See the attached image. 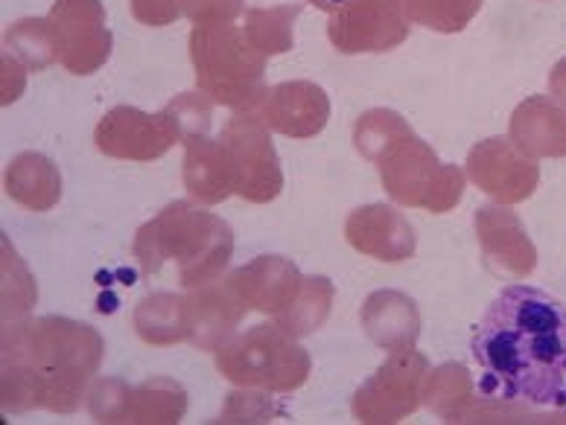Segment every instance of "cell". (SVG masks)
<instances>
[{"instance_id":"cell-1","label":"cell","mask_w":566,"mask_h":425,"mask_svg":"<svg viewBox=\"0 0 566 425\" xmlns=\"http://www.w3.org/2000/svg\"><path fill=\"white\" fill-rule=\"evenodd\" d=\"M485 387L502 400L566 405V304L534 286H509L488 306L473 341Z\"/></svg>"},{"instance_id":"cell-2","label":"cell","mask_w":566,"mask_h":425,"mask_svg":"<svg viewBox=\"0 0 566 425\" xmlns=\"http://www.w3.org/2000/svg\"><path fill=\"white\" fill-rule=\"evenodd\" d=\"M356 149L377 163L386 193L406 208H427L429 213L453 210L464 193V172L447 167L436 152L415 137L409 123L389 108L363 114L354 131Z\"/></svg>"},{"instance_id":"cell-3","label":"cell","mask_w":566,"mask_h":425,"mask_svg":"<svg viewBox=\"0 0 566 425\" xmlns=\"http://www.w3.org/2000/svg\"><path fill=\"white\" fill-rule=\"evenodd\" d=\"M231 231L222 219L187 201H176L138 231L135 254L144 272H158L167 259H178L185 286H202L217 277L231 257Z\"/></svg>"},{"instance_id":"cell-4","label":"cell","mask_w":566,"mask_h":425,"mask_svg":"<svg viewBox=\"0 0 566 425\" xmlns=\"http://www.w3.org/2000/svg\"><path fill=\"white\" fill-rule=\"evenodd\" d=\"M266 59L234 24L196 26L190 33V62L208 99L243 111L266 94Z\"/></svg>"},{"instance_id":"cell-5","label":"cell","mask_w":566,"mask_h":425,"mask_svg":"<svg viewBox=\"0 0 566 425\" xmlns=\"http://www.w3.org/2000/svg\"><path fill=\"white\" fill-rule=\"evenodd\" d=\"M222 152H226L228 176L234 184V193L254 204H266L277 199L283 190V172L277 163L275 146L269 140V126L260 120L254 108L234 111L219 135Z\"/></svg>"},{"instance_id":"cell-6","label":"cell","mask_w":566,"mask_h":425,"mask_svg":"<svg viewBox=\"0 0 566 425\" xmlns=\"http://www.w3.org/2000/svg\"><path fill=\"white\" fill-rule=\"evenodd\" d=\"M185 137L176 103L161 114H144L132 105H117L97 123L94 144L117 161H155Z\"/></svg>"},{"instance_id":"cell-7","label":"cell","mask_w":566,"mask_h":425,"mask_svg":"<svg viewBox=\"0 0 566 425\" xmlns=\"http://www.w3.org/2000/svg\"><path fill=\"white\" fill-rule=\"evenodd\" d=\"M219 368L231 382L240 385H269L277 391H292L298 382L283 376V370H290L292 376L307 379L310 361L301 353V347L290 344L275 327H258L254 332L237 341L219 353Z\"/></svg>"},{"instance_id":"cell-8","label":"cell","mask_w":566,"mask_h":425,"mask_svg":"<svg viewBox=\"0 0 566 425\" xmlns=\"http://www.w3.org/2000/svg\"><path fill=\"white\" fill-rule=\"evenodd\" d=\"M48 30L56 62H62L73 76H88L106 65L112 33L99 0H56L48 15Z\"/></svg>"},{"instance_id":"cell-9","label":"cell","mask_w":566,"mask_h":425,"mask_svg":"<svg viewBox=\"0 0 566 425\" xmlns=\"http://www.w3.org/2000/svg\"><path fill=\"white\" fill-rule=\"evenodd\" d=\"M409 35L403 0H348L331 15L327 39L339 53H386Z\"/></svg>"},{"instance_id":"cell-10","label":"cell","mask_w":566,"mask_h":425,"mask_svg":"<svg viewBox=\"0 0 566 425\" xmlns=\"http://www.w3.org/2000/svg\"><path fill=\"white\" fill-rule=\"evenodd\" d=\"M468 176L473 184L502 204H517L541 184V167L505 137H488L468 155Z\"/></svg>"},{"instance_id":"cell-11","label":"cell","mask_w":566,"mask_h":425,"mask_svg":"<svg viewBox=\"0 0 566 425\" xmlns=\"http://www.w3.org/2000/svg\"><path fill=\"white\" fill-rule=\"evenodd\" d=\"M251 108L260 114V120L269 129L295 140L318 135L331 117V99L313 82H283L277 88L266 91Z\"/></svg>"},{"instance_id":"cell-12","label":"cell","mask_w":566,"mask_h":425,"mask_svg":"<svg viewBox=\"0 0 566 425\" xmlns=\"http://www.w3.org/2000/svg\"><path fill=\"white\" fill-rule=\"evenodd\" d=\"M476 233L491 272L526 277L534 268L537 251H534L532 240L526 236V227L514 210L482 208L476 213Z\"/></svg>"},{"instance_id":"cell-13","label":"cell","mask_w":566,"mask_h":425,"mask_svg":"<svg viewBox=\"0 0 566 425\" xmlns=\"http://www.w3.org/2000/svg\"><path fill=\"white\" fill-rule=\"evenodd\" d=\"M511 144L528 158H566V105L528 97L511 114Z\"/></svg>"},{"instance_id":"cell-14","label":"cell","mask_w":566,"mask_h":425,"mask_svg":"<svg viewBox=\"0 0 566 425\" xmlns=\"http://www.w3.org/2000/svg\"><path fill=\"white\" fill-rule=\"evenodd\" d=\"M348 242L356 251L386 259V263L406 259L415 251V236L409 222L397 210L382 208V204H368V208H359L350 213Z\"/></svg>"},{"instance_id":"cell-15","label":"cell","mask_w":566,"mask_h":425,"mask_svg":"<svg viewBox=\"0 0 566 425\" xmlns=\"http://www.w3.org/2000/svg\"><path fill=\"white\" fill-rule=\"evenodd\" d=\"M423 368L427 364L418 353L389 359V364L377 373V379L368 382V385L380 387L386 396L368 405L359 417L365 423H397L400 417H409L418 408V385H421Z\"/></svg>"},{"instance_id":"cell-16","label":"cell","mask_w":566,"mask_h":425,"mask_svg":"<svg viewBox=\"0 0 566 425\" xmlns=\"http://www.w3.org/2000/svg\"><path fill=\"white\" fill-rule=\"evenodd\" d=\"M185 187L187 193L202 204H217L234 195L219 137L213 140L208 131L185 137Z\"/></svg>"},{"instance_id":"cell-17","label":"cell","mask_w":566,"mask_h":425,"mask_svg":"<svg viewBox=\"0 0 566 425\" xmlns=\"http://www.w3.org/2000/svg\"><path fill=\"white\" fill-rule=\"evenodd\" d=\"M7 193L30 210H50L62 195V178L59 169L44 158V155H18L15 161L9 163L7 176H3Z\"/></svg>"},{"instance_id":"cell-18","label":"cell","mask_w":566,"mask_h":425,"mask_svg":"<svg viewBox=\"0 0 566 425\" xmlns=\"http://www.w3.org/2000/svg\"><path fill=\"white\" fill-rule=\"evenodd\" d=\"M301 7H272L249 9L243 33L263 56H275L292 50V24L298 18Z\"/></svg>"},{"instance_id":"cell-19","label":"cell","mask_w":566,"mask_h":425,"mask_svg":"<svg viewBox=\"0 0 566 425\" xmlns=\"http://www.w3.org/2000/svg\"><path fill=\"white\" fill-rule=\"evenodd\" d=\"M485 0H403L406 18L412 24L438 33H461L473 21Z\"/></svg>"},{"instance_id":"cell-20","label":"cell","mask_w":566,"mask_h":425,"mask_svg":"<svg viewBox=\"0 0 566 425\" xmlns=\"http://www.w3.org/2000/svg\"><path fill=\"white\" fill-rule=\"evenodd\" d=\"M3 53L12 56L15 62H21L30 71H41L50 62H56V50H53V41H50L48 21H39V18H30V21H18L12 30L3 39Z\"/></svg>"},{"instance_id":"cell-21","label":"cell","mask_w":566,"mask_h":425,"mask_svg":"<svg viewBox=\"0 0 566 425\" xmlns=\"http://www.w3.org/2000/svg\"><path fill=\"white\" fill-rule=\"evenodd\" d=\"M178 9L199 26L231 24L240 15L243 0H178Z\"/></svg>"},{"instance_id":"cell-22","label":"cell","mask_w":566,"mask_h":425,"mask_svg":"<svg viewBox=\"0 0 566 425\" xmlns=\"http://www.w3.org/2000/svg\"><path fill=\"white\" fill-rule=\"evenodd\" d=\"M132 12L146 26H167L181 15L178 0H132Z\"/></svg>"},{"instance_id":"cell-23","label":"cell","mask_w":566,"mask_h":425,"mask_svg":"<svg viewBox=\"0 0 566 425\" xmlns=\"http://www.w3.org/2000/svg\"><path fill=\"white\" fill-rule=\"evenodd\" d=\"M549 91H552V97L558 99L560 105H566V59H560L558 65L552 67Z\"/></svg>"},{"instance_id":"cell-24","label":"cell","mask_w":566,"mask_h":425,"mask_svg":"<svg viewBox=\"0 0 566 425\" xmlns=\"http://www.w3.org/2000/svg\"><path fill=\"white\" fill-rule=\"evenodd\" d=\"M310 3H313V7H318V9H324V12H336V9L345 7L348 0H310Z\"/></svg>"}]
</instances>
